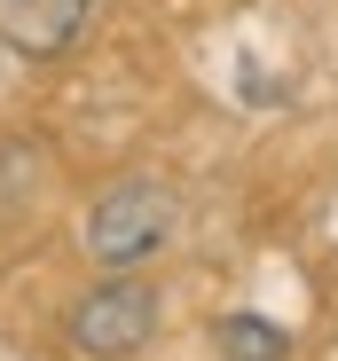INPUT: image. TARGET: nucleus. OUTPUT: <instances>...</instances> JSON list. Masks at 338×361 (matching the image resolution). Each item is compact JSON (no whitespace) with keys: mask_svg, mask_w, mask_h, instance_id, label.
Returning <instances> with one entry per match:
<instances>
[{"mask_svg":"<svg viewBox=\"0 0 338 361\" xmlns=\"http://www.w3.org/2000/svg\"><path fill=\"white\" fill-rule=\"evenodd\" d=\"M174 228H181L174 189H157V180H119V189H102L87 204V252L102 267H142V259H157L165 244H174Z\"/></svg>","mask_w":338,"mask_h":361,"instance_id":"nucleus-1","label":"nucleus"},{"mask_svg":"<svg viewBox=\"0 0 338 361\" xmlns=\"http://www.w3.org/2000/svg\"><path fill=\"white\" fill-rule=\"evenodd\" d=\"M150 330H157V290L134 283V275L95 283L79 307H71V322H64V338H71L79 361H134L150 345Z\"/></svg>","mask_w":338,"mask_h":361,"instance_id":"nucleus-2","label":"nucleus"},{"mask_svg":"<svg viewBox=\"0 0 338 361\" xmlns=\"http://www.w3.org/2000/svg\"><path fill=\"white\" fill-rule=\"evenodd\" d=\"M95 16V0H16L8 8V32L32 47V55H55V47H71Z\"/></svg>","mask_w":338,"mask_h":361,"instance_id":"nucleus-3","label":"nucleus"},{"mask_svg":"<svg viewBox=\"0 0 338 361\" xmlns=\"http://www.w3.org/2000/svg\"><path fill=\"white\" fill-rule=\"evenodd\" d=\"M220 361H291V338L267 314H229L220 322Z\"/></svg>","mask_w":338,"mask_h":361,"instance_id":"nucleus-4","label":"nucleus"}]
</instances>
